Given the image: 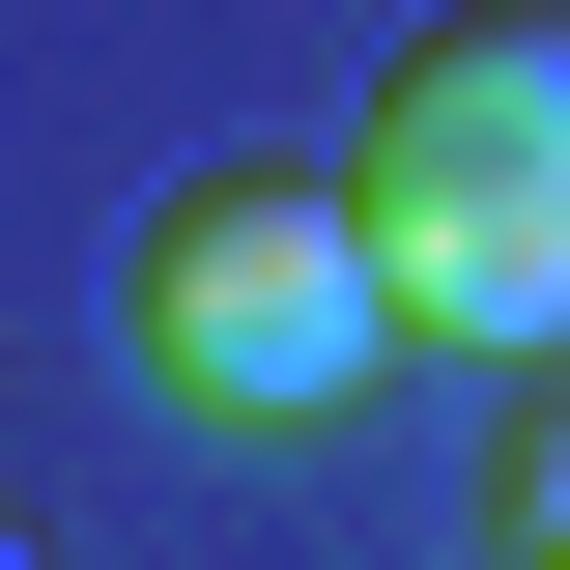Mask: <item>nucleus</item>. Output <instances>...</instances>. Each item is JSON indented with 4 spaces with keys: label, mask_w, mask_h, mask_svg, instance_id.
Instances as JSON below:
<instances>
[{
    "label": "nucleus",
    "mask_w": 570,
    "mask_h": 570,
    "mask_svg": "<svg viewBox=\"0 0 570 570\" xmlns=\"http://www.w3.org/2000/svg\"><path fill=\"white\" fill-rule=\"evenodd\" d=\"M343 200H371L400 343L542 371V343H570V29H542V0H456V29H400V58H371Z\"/></svg>",
    "instance_id": "1"
},
{
    "label": "nucleus",
    "mask_w": 570,
    "mask_h": 570,
    "mask_svg": "<svg viewBox=\"0 0 570 570\" xmlns=\"http://www.w3.org/2000/svg\"><path fill=\"white\" fill-rule=\"evenodd\" d=\"M115 371L171 428H343L400 371V285H371V200L343 171H171L115 257Z\"/></svg>",
    "instance_id": "2"
},
{
    "label": "nucleus",
    "mask_w": 570,
    "mask_h": 570,
    "mask_svg": "<svg viewBox=\"0 0 570 570\" xmlns=\"http://www.w3.org/2000/svg\"><path fill=\"white\" fill-rule=\"evenodd\" d=\"M485 542H513V570H570V343L513 371V456H485Z\"/></svg>",
    "instance_id": "3"
},
{
    "label": "nucleus",
    "mask_w": 570,
    "mask_h": 570,
    "mask_svg": "<svg viewBox=\"0 0 570 570\" xmlns=\"http://www.w3.org/2000/svg\"><path fill=\"white\" fill-rule=\"evenodd\" d=\"M0 570H58V542H29V513H0Z\"/></svg>",
    "instance_id": "4"
}]
</instances>
